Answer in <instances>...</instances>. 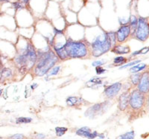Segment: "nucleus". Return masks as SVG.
I'll return each mask as SVG.
<instances>
[{
    "label": "nucleus",
    "instance_id": "obj_1",
    "mask_svg": "<svg viewBox=\"0 0 149 139\" xmlns=\"http://www.w3.org/2000/svg\"><path fill=\"white\" fill-rule=\"evenodd\" d=\"M58 58L51 51L46 52L42 54L39 57V62L35 68V72L38 76H42L49 71V69L52 68Z\"/></svg>",
    "mask_w": 149,
    "mask_h": 139
},
{
    "label": "nucleus",
    "instance_id": "obj_2",
    "mask_svg": "<svg viewBox=\"0 0 149 139\" xmlns=\"http://www.w3.org/2000/svg\"><path fill=\"white\" fill-rule=\"evenodd\" d=\"M63 48L67 57L72 58L83 57L86 56L87 53L86 46L81 42H67Z\"/></svg>",
    "mask_w": 149,
    "mask_h": 139
},
{
    "label": "nucleus",
    "instance_id": "obj_3",
    "mask_svg": "<svg viewBox=\"0 0 149 139\" xmlns=\"http://www.w3.org/2000/svg\"><path fill=\"white\" fill-rule=\"evenodd\" d=\"M111 47L107 38V34H103L98 36L92 44L93 54L95 57L101 56L104 53L107 52Z\"/></svg>",
    "mask_w": 149,
    "mask_h": 139
},
{
    "label": "nucleus",
    "instance_id": "obj_4",
    "mask_svg": "<svg viewBox=\"0 0 149 139\" xmlns=\"http://www.w3.org/2000/svg\"><path fill=\"white\" fill-rule=\"evenodd\" d=\"M148 25L145 18H139L136 28V37L141 41H146L148 37Z\"/></svg>",
    "mask_w": 149,
    "mask_h": 139
},
{
    "label": "nucleus",
    "instance_id": "obj_5",
    "mask_svg": "<svg viewBox=\"0 0 149 139\" xmlns=\"http://www.w3.org/2000/svg\"><path fill=\"white\" fill-rule=\"evenodd\" d=\"M144 98L139 91H134L130 96V104L134 109H139L143 104Z\"/></svg>",
    "mask_w": 149,
    "mask_h": 139
},
{
    "label": "nucleus",
    "instance_id": "obj_6",
    "mask_svg": "<svg viewBox=\"0 0 149 139\" xmlns=\"http://www.w3.org/2000/svg\"><path fill=\"white\" fill-rule=\"evenodd\" d=\"M23 55L26 57L27 63H31L30 66L31 67L34 65V63H35L36 59H37V54H36L35 50H34V48H33V46L31 45L27 46L26 52H25V54Z\"/></svg>",
    "mask_w": 149,
    "mask_h": 139
},
{
    "label": "nucleus",
    "instance_id": "obj_7",
    "mask_svg": "<svg viewBox=\"0 0 149 139\" xmlns=\"http://www.w3.org/2000/svg\"><path fill=\"white\" fill-rule=\"evenodd\" d=\"M130 33V28L129 26H122L116 33L117 39L119 42H123L127 38Z\"/></svg>",
    "mask_w": 149,
    "mask_h": 139
},
{
    "label": "nucleus",
    "instance_id": "obj_8",
    "mask_svg": "<svg viewBox=\"0 0 149 139\" xmlns=\"http://www.w3.org/2000/svg\"><path fill=\"white\" fill-rule=\"evenodd\" d=\"M139 90L141 93H146L148 91V74L145 73L144 75L141 76L140 80L139 82Z\"/></svg>",
    "mask_w": 149,
    "mask_h": 139
},
{
    "label": "nucleus",
    "instance_id": "obj_9",
    "mask_svg": "<svg viewBox=\"0 0 149 139\" xmlns=\"http://www.w3.org/2000/svg\"><path fill=\"white\" fill-rule=\"evenodd\" d=\"M77 135L80 136H83L84 138H87L90 139H93L95 138V137L98 136L97 132H92L91 130H90V128L88 127H82L81 129H78L76 132Z\"/></svg>",
    "mask_w": 149,
    "mask_h": 139
},
{
    "label": "nucleus",
    "instance_id": "obj_10",
    "mask_svg": "<svg viewBox=\"0 0 149 139\" xmlns=\"http://www.w3.org/2000/svg\"><path fill=\"white\" fill-rule=\"evenodd\" d=\"M121 87H122V84L120 83H114L113 85L107 87L104 90L105 95H107L108 98H112V97L115 96L119 92V90L121 89Z\"/></svg>",
    "mask_w": 149,
    "mask_h": 139
},
{
    "label": "nucleus",
    "instance_id": "obj_11",
    "mask_svg": "<svg viewBox=\"0 0 149 139\" xmlns=\"http://www.w3.org/2000/svg\"><path fill=\"white\" fill-rule=\"evenodd\" d=\"M129 100V95L127 93H124L119 98V109L123 111L126 109V107L128 105Z\"/></svg>",
    "mask_w": 149,
    "mask_h": 139
},
{
    "label": "nucleus",
    "instance_id": "obj_12",
    "mask_svg": "<svg viewBox=\"0 0 149 139\" xmlns=\"http://www.w3.org/2000/svg\"><path fill=\"white\" fill-rule=\"evenodd\" d=\"M113 51L115 53H117V54H127V53L129 52L130 51V48L127 46H116L113 48Z\"/></svg>",
    "mask_w": 149,
    "mask_h": 139
},
{
    "label": "nucleus",
    "instance_id": "obj_13",
    "mask_svg": "<svg viewBox=\"0 0 149 139\" xmlns=\"http://www.w3.org/2000/svg\"><path fill=\"white\" fill-rule=\"evenodd\" d=\"M11 75V71L8 68H4L0 75V81L3 82L5 79L8 78Z\"/></svg>",
    "mask_w": 149,
    "mask_h": 139
},
{
    "label": "nucleus",
    "instance_id": "obj_14",
    "mask_svg": "<svg viewBox=\"0 0 149 139\" xmlns=\"http://www.w3.org/2000/svg\"><path fill=\"white\" fill-rule=\"evenodd\" d=\"M134 136H135V134L134 131H130V132H126L125 134L119 136L116 139H134Z\"/></svg>",
    "mask_w": 149,
    "mask_h": 139
},
{
    "label": "nucleus",
    "instance_id": "obj_15",
    "mask_svg": "<svg viewBox=\"0 0 149 139\" xmlns=\"http://www.w3.org/2000/svg\"><path fill=\"white\" fill-rule=\"evenodd\" d=\"M129 22H130V28H133L134 30H136V26H137V23H138V20L136 19V17L135 16H130V19H129Z\"/></svg>",
    "mask_w": 149,
    "mask_h": 139
},
{
    "label": "nucleus",
    "instance_id": "obj_16",
    "mask_svg": "<svg viewBox=\"0 0 149 139\" xmlns=\"http://www.w3.org/2000/svg\"><path fill=\"white\" fill-rule=\"evenodd\" d=\"M101 83H102V80H101L100 78L94 77L90 80H89L88 83H86V85L91 87L93 86L94 85H98V84H101Z\"/></svg>",
    "mask_w": 149,
    "mask_h": 139
},
{
    "label": "nucleus",
    "instance_id": "obj_17",
    "mask_svg": "<svg viewBox=\"0 0 149 139\" xmlns=\"http://www.w3.org/2000/svg\"><path fill=\"white\" fill-rule=\"evenodd\" d=\"M107 38H108V40L110 42V45H114L116 43V34L113 32L107 33Z\"/></svg>",
    "mask_w": 149,
    "mask_h": 139
},
{
    "label": "nucleus",
    "instance_id": "obj_18",
    "mask_svg": "<svg viewBox=\"0 0 149 139\" xmlns=\"http://www.w3.org/2000/svg\"><path fill=\"white\" fill-rule=\"evenodd\" d=\"M146 67V64H139L137 66H134L133 68H130V71L133 72V73H136V72H138L139 71H142V69H144Z\"/></svg>",
    "mask_w": 149,
    "mask_h": 139
},
{
    "label": "nucleus",
    "instance_id": "obj_19",
    "mask_svg": "<svg viewBox=\"0 0 149 139\" xmlns=\"http://www.w3.org/2000/svg\"><path fill=\"white\" fill-rule=\"evenodd\" d=\"M31 120L32 119L30 118L21 117L17 119V124H28V123H30Z\"/></svg>",
    "mask_w": 149,
    "mask_h": 139
},
{
    "label": "nucleus",
    "instance_id": "obj_20",
    "mask_svg": "<svg viewBox=\"0 0 149 139\" xmlns=\"http://www.w3.org/2000/svg\"><path fill=\"white\" fill-rule=\"evenodd\" d=\"M56 131V134L57 136L61 137V136H63L65 134V132L67 131V128L66 127H56L55 128Z\"/></svg>",
    "mask_w": 149,
    "mask_h": 139
},
{
    "label": "nucleus",
    "instance_id": "obj_21",
    "mask_svg": "<svg viewBox=\"0 0 149 139\" xmlns=\"http://www.w3.org/2000/svg\"><path fill=\"white\" fill-rule=\"evenodd\" d=\"M56 52L58 54V56L61 58V59H66L67 57V55H66V52H65L64 48H61V49H55Z\"/></svg>",
    "mask_w": 149,
    "mask_h": 139
},
{
    "label": "nucleus",
    "instance_id": "obj_22",
    "mask_svg": "<svg viewBox=\"0 0 149 139\" xmlns=\"http://www.w3.org/2000/svg\"><path fill=\"white\" fill-rule=\"evenodd\" d=\"M140 78H141V75H139V74H136V75H134L130 77L131 81H132V83H134V84H137V83L139 82Z\"/></svg>",
    "mask_w": 149,
    "mask_h": 139
},
{
    "label": "nucleus",
    "instance_id": "obj_23",
    "mask_svg": "<svg viewBox=\"0 0 149 139\" xmlns=\"http://www.w3.org/2000/svg\"><path fill=\"white\" fill-rule=\"evenodd\" d=\"M66 102H67V104L70 106H73L74 104H76L77 98H74V97H70V98H68Z\"/></svg>",
    "mask_w": 149,
    "mask_h": 139
},
{
    "label": "nucleus",
    "instance_id": "obj_24",
    "mask_svg": "<svg viewBox=\"0 0 149 139\" xmlns=\"http://www.w3.org/2000/svg\"><path fill=\"white\" fill-rule=\"evenodd\" d=\"M125 62V59L123 57H118L114 59V63L116 64H122V63Z\"/></svg>",
    "mask_w": 149,
    "mask_h": 139
},
{
    "label": "nucleus",
    "instance_id": "obj_25",
    "mask_svg": "<svg viewBox=\"0 0 149 139\" xmlns=\"http://www.w3.org/2000/svg\"><path fill=\"white\" fill-rule=\"evenodd\" d=\"M60 68H61V67H60V66H57V67L54 68L52 70V71H50V74H49V75H56L58 73V71H59Z\"/></svg>",
    "mask_w": 149,
    "mask_h": 139
},
{
    "label": "nucleus",
    "instance_id": "obj_26",
    "mask_svg": "<svg viewBox=\"0 0 149 139\" xmlns=\"http://www.w3.org/2000/svg\"><path fill=\"white\" fill-rule=\"evenodd\" d=\"M13 6H14V8L15 9H20V8H23L24 6L22 5V3H20V2H14L13 3Z\"/></svg>",
    "mask_w": 149,
    "mask_h": 139
},
{
    "label": "nucleus",
    "instance_id": "obj_27",
    "mask_svg": "<svg viewBox=\"0 0 149 139\" xmlns=\"http://www.w3.org/2000/svg\"><path fill=\"white\" fill-rule=\"evenodd\" d=\"M8 139H24V136L21 134H16L10 136Z\"/></svg>",
    "mask_w": 149,
    "mask_h": 139
},
{
    "label": "nucleus",
    "instance_id": "obj_28",
    "mask_svg": "<svg viewBox=\"0 0 149 139\" xmlns=\"http://www.w3.org/2000/svg\"><path fill=\"white\" fill-rule=\"evenodd\" d=\"M140 63V60H136V61L131 62V63H128V64L125 65V66H122V67H120V69H122V68H127V67H128V66H133V65H135L136 63Z\"/></svg>",
    "mask_w": 149,
    "mask_h": 139
},
{
    "label": "nucleus",
    "instance_id": "obj_29",
    "mask_svg": "<svg viewBox=\"0 0 149 139\" xmlns=\"http://www.w3.org/2000/svg\"><path fill=\"white\" fill-rule=\"evenodd\" d=\"M104 72H105V69L101 68L100 66H97V67H96V73L98 74V75H102V74H103Z\"/></svg>",
    "mask_w": 149,
    "mask_h": 139
},
{
    "label": "nucleus",
    "instance_id": "obj_30",
    "mask_svg": "<svg viewBox=\"0 0 149 139\" xmlns=\"http://www.w3.org/2000/svg\"><path fill=\"white\" fill-rule=\"evenodd\" d=\"M104 64V62L103 61H95L93 63V66H100Z\"/></svg>",
    "mask_w": 149,
    "mask_h": 139
},
{
    "label": "nucleus",
    "instance_id": "obj_31",
    "mask_svg": "<svg viewBox=\"0 0 149 139\" xmlns=\"http://www.w3.org/2000/svg\"><path fill=\"white\" fill-rule=\"evenodd\" d=\"M148 48H145L142 50H141L140 54H146V52H148Z\"/></svg>",
    "mask_w": 149,
    "mask_h": 139
},
{
    "label": "nucleus",
    "instance_id": "obj_32",
    "mask_svg": "<svg viewBox=\"0 0 149 139\" xmlns=\"http://www.w3.org/2000/svg\"><path fill=\"white\" fill-rule=\"evenodd\" d=\"M54 32H55V34H62V31H58V29H56V28H54Z\"/></svg>",
    "mask_w": 149,
    "mask_h": 139
},
{
    "label": "nucleus",
    "instance_id": "obj_33",
    "mask_svg": "<svg viewBox=\"0 0 149 139\" xmlns=\"http://www.w3.org/2000/svg\"><path fill=\"white\" fill-rule=\"evenodd\" d=\"M36 86H37V83H34V84H33V85H31V89H34L36 88Z\"/></svg>",
    "mask_w": 149,
    "mask_h": 139
},
{
    "label": "nucleus",
    "instance_id": "obj_34",
    "mask_svg": "<svg viewBox=\"0 0 149 139\" xmlns=\"http://www.w3.org/2000/svg\"><path fill=\"white\" fill-rule=\"evenodd\" d=\"M19 1H21V2H23V3L27 4L28 2H29V0H19Z\"/></svg>",
    "mask_w": 149,
    "mask_h": 139
},
{
    "label": "nucleus",
    "instance_id": "obj_35",
    "mask_svg": "<svg viewBox=\"0 0 149 139\" xmlns=\"http://www.w3.org/2000/svg\"><path fill=\"white\" fill-rule=\"evenodd\" d=\"M2 89H0V96L2 95Z\"/></svg>",
    "mask_w": 149,
    "mask_h": 139
},
{
    "label": "nucleus",
    "instance_id": "obj_36",
    "mask_svg": "<svg viewBox=\"0 0 149 139\" xmlns=\"http://www.w3.org/2000/svg\"><path fill=\"white\" fill-rule=\"evenodd\" d=\"M0 139H3L2 137H0Z\"/></svg>",
    "mask_w": 149,
    "mask_h": 139
}]
</instances>
